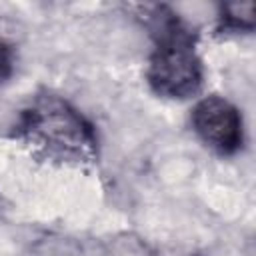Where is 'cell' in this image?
I'll use <instances>...</instances> for the list:
<instances>
[{
  "label": "cell",
  "mask_w": 256,
  "mask_h": 256,
  "mask_svg": "<svg viewBox=\"0 0 256 256\" xmlns=\"http://www.w3.org/2000/svg\"><path fill=\"white\" fill-rule=\"evenodd\" d=\"M148 76L160 94L172 98H186L200 88V62L188 36L178 28V24L170 22L162 28L158 48L150 60Z\"/></svg>",
  "instance_id": "6da1fadb"
},
{
  "label": "cell",
  "mask_w": 256,
  "mask_h": 256,
  "mask_svg": "<svg viewBox=\"0 0 256 256\" xmlns=\"http://www.w3.org/2000/svg\"><path fill=\"white\" fill-rule=\"evenodd\" d=\"M24 130L50 152L62 156H88L92 152V134L84 120L64 102L48 98L26 112Z\"/></svg>",
  "instance_id": "7a4b0ae2"
},
{
  "label": "cell",
  "mask_w": 256,
  "mask_h": 256,
  "mask_svg": "<svg viewBox=\"0 0 256 256\" xmlns=\"http://www.w3.org/2000/svg\"><path fill=\"white\" fill-rule=\"evenodd\" d=\"M196 132L220 152H234L242 144V120L238 110L222 98H206L194 108Z\"/></svg>",
  "instance_id": "3957f363"
},
{
  "label": "cell",
  "mask_w": 256,
  "mask_h": 256,
  "mask_svg": "<svg viewBox=\"0 0 256 256\" xmlns=\"http://www.w3.org/2000/svg\"><path fill=\"white\" fill-rule=\"evenodd\" d=\"M226 20L232 22L234 26H252V16H254V4H230L226 6Z\"/></svg>",
  "instance_id": "277c9868"
},
{
  "label": "cell",
  "mask_w": 256,
  "mask_h": 256,
  "mask_svg": "<svg viewBox=\"0 0 256 256\" xmlns=\"http://www.w3.org/2000/svg\"><path fill=\"white\" fill-rule=\"evenodd\" d=\"M8 66H10V60H8V48H6V44H4L2 38H0V78L6 74Z\"/></svg>",
  "instance_id": "5b68a950"
}]
</instances>
